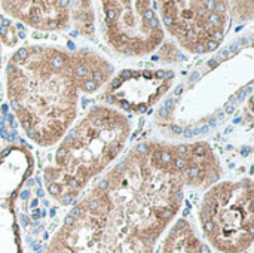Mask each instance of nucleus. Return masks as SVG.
<instances>
[{"mask_svg": "<svg viewBox=\"0 0 254 253\" xmlns=\"http://www.w3.org/2000/svg\"><path fill=\"white\" fill-rule=\"evenodd\" d=\"M7 72L10 104L27 134L40 145L55 143L76 115V67L65 54L34 46Z\"/></svg>", "mask_w": 254, "mask_h": 253, "instance_id": "obj_1", "label": "nucleus"}, {"mask_svg": "<svg viewBox=\"0 0 254 253\" xmlns=\"http://www.w3.org/2000/svg\"><path fill=\"white\" fill-rule=\"evenodd\" d=\"M202 231L217 251L241 253L253 243V186L250 180L211 188L199 213Z\"/></svg>", "mask_w": 254, "mask_h": 253, "instance_id": "obj_2", "label": "nucleus"}, {"mask_svg": "<svg viewBox=\"0 0 254 253\" xmlns=\"http://www.w3.org/2000/svg\"><path fill=\"white\" fill-rule=\"evenodd\" d=\"M164 24L190 52L214 51L228 27L225 1H161Z\"/></svg>", "mask_w": 254, "mask_h": 253, "instance_id": "obj_3", "label": "nucleus"}, {"mask_svg": "<svg viewBox=\"0 0 254 253\" xmlns=\"http://www.w3.org/2000/svg\"><path fill=\"white\" fill-rule=\"evenodd\" d=\"M101 4L104 37L118 52L143 55L161 43L164 31L149 1H104Z\"/></svg>", "mask_w": 254, "mask_h": 253, "instance_id": "obj_4", "label": "nucleus"}, {"mask_svg": "<svg viewBox=\"0 0 254 253\" xmlns=\"http://www.w3.org/2000/svg\"><path fill=\"white\" fill-rule=\"evenodd\" d=\"M67 1H25V3H3L6 10L13 16L21 18L27 24L42 28L54 30L60 28L67 21Z\"/></svg>", "mask_w": 254, "mask_h": 253, "instance_id": "obj_5", "label": "nucleus"}, {"mask_svg": "<svg viewBox=\"0 0 254 253\" xmlns=\"http://www.w3.org/2000/svg\"><path fill=\"white\" fill-rule=\"evenodd\" d=\"M161 253H211V251L196 237L192 227L180 219L164 240Z\"/></svg>", "mask_w": 254, "mask_h": 253, "instance_id": "obj_6", "label": "nucleus"}, {"mask_svg": "<svg viewBox=\"0 0 254 253\" xmlns=\"http://www.w3.org/2000/svg\"><path fill=\"white\" fill-rule=\"evenodd\" d=\"M45 253H70V252H67L64 248H61V246H58V245H54V243H52V245L49 246V249H48Z\"/></svg>", "mask_w": 254, "mask_h": 253, "instance_id": "obj_7", "label": "nucleus"}]
</instances>
